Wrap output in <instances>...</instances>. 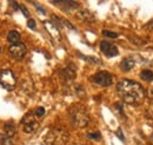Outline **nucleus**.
Instances as JSON below:
<instances>
[{
  "label": "nucleus",
  "mask_w": 153,
  "mask_h": 145,
  "mask_svg": "<svg viewBox=\"0 0 153 145\" xmlns=\"http://www.w3.org/2000/svg\"><path fill=\"white\" fill-rule=\"evenodd\" d=\"M73 145H81V144H73Z\"/></svg>",
  "instance_id": "28"
},
{
  "label": "nucleus",
  "mask_w": 153,
  "mask_h": 145,
  "mask_svg": "<svg viewBox=\"0 0 153 145\" xmlns=\"http://www.w3.org/2000/svg\"><path fill=\"white\" fill-rule=\"evenodd\" d=\"M38 119L39 118L34 114V112L27 113L21 120V126H22L24 132H26V133L36 132L39 129V126H40V122Z\"/></svg>",
  "instance_id": "4"
},
{
  "label": "nucleus",
  "mask_w": 153,
  "mask_h": 145,
  "mask_svg": "<svg viewBox=\"0 0 153 145\" xmlns=\"http://www.w3.org/2000/svg\"><path fill=\"white\" fill-rule=\"evenodd\" d=\"M92 81L98 85V86H101V87H107V86H111L112 83H113V78L112 75L106 71H100V72L96 73L93 77H92Z\"/></svg>",
  "instance_id": "6"
},
{
  "label": "nucleus",
  "mask_w": 153,
  "mask_h": 145,
  "mask_svg": "<svg viewBox=\"0 0 153 145\" xmlns=\"http://www.w3.org/2000/svg\"><path fill=\"white\" fill-rule=\"evenodd\" d=\"M152 96H153V90H152Z\"/></svg>",
  "instance_id": "29"
},
{
  "label": "nucleus",
  "mask_w": 153,
  "mask_h": 145,
  "mask_svg": "<svg viewBox=\"0 0 153 145\" xmlns=\"http://www.w3.org/2000/svg\"><path fill=\"white\" fill-rule=\"evenodd\" d=\"M36 5H37V4H36ZM37 8H38V10L40 11V12H41V13H44V14H45V10H42L40 6H38V5H37Z\"/></svg>",
  "instance_id": "27"
},
{
  "label": "nucleus",
  "mask_w": 153,
  "mask_h": 145,
  "mask_svg": "<svg viewBox=\"0 0 153 145\" xmlns=\"http://www.w3.org/2000/svg\"><path fill=\"white\" fill-rule=\"evenodd\" d=\"M52 4L65 6L64 10H66V11H71V10H74V8L79 7V4L76 1H52Z\"/></svg>",
  "instance_id": "11"
},
{
  "label": "nucleus",
  "mask_w": 153,
  "mask_h": 145,
  "mask_svg": "<svg viewBox=\"0 0 153 145\" xmlns=\"http://www.w3.org/2000/svg\"><path fill=\"white\" fill-rule=\"evenodd\" d=\"M0 85L6 90H13L17 86V78L11 70L0 71Z\"/></svg>",
  "instance_id": "5"
},
{
  "label": "nucleus",
  "mask_w": 153,
  "mask_h": 145,
  "mask_svg": "<svg viewBox=\"0 0 153 145\" xmlns=\"http://www.w3.org/2000/svg\"><path fill=\"white\" fill-rule=\"evenodd\" d=\"M117 92L120 99L130 105H140L146 98L145 89L137 81L123 79L117 85Z\"/></svg>",
  "instance_id": "1"
},
{
  "label": "nucleus",
  "mask_w": 153,
  "mask_h": 145,
  "mask_svg": "<svg viewBox=\"0 0 153 145\" xmlns=\"http://www.w3.org/2000/svg\"><path fill=\"white\" fill-rule=\"evenodd\" d=\"M19 7H20V10H21V12L24 13V16H25V17H30V13H28V11H27V8H26L25 6L20 5Z\"/></svg>",
  "instance_id": "24"
},
{
  "label": "nucleus",
  "mask_w": 153,
  "mask_h": 145,
  "mask_svg": "<svg viewBox=\"0 0 153 145\" xmlns=\"http://www.w3.org/2000/svg\"><path fill=\"white\" fill-rule=\"evenodd\" d=\"M68 116H70V120H71L73 126L82 129V127H86L90 124L88 112H87L85 106H82L80 104L72 105L68 109Z\"/></svg>",
  "instance_id": "2"
},
{
  "label": "nucleus",
  "mask_w": 153,
  "mask_h": 145,
  "mask_svg": "<svg viewBox=\"0 0 153 145\" xmlns=\"http://www.w3.org/2000/svg\"><path fill=\"white\" fill-rule=\"evenodd\" d=\"M140 78L143 80H146V81H152L153 80V72L151 70H144L140 73Z\"/></svg>",
  "instance_id": "16"
},
{
  "label": "nucleus",
  "mask_w": 153,
  "mask_h": 145,
  "mask_svg": "<svg viewBox=\"0 0 153 145\" xmlns=\"http://www.w3.org/2000/svg\"><path fill=\"white\" fill-rule=\"evenodd\" d=\"M145 116L149 118V119H152L153 120V103H151L146 110H145Z\"/></svg>",
  "instance_id": "18"
},
{
  "label": "nucleus",
  "mask_w": 153,
  "mask_h": 145,
  "mask_svg": "<svg viewBox=\"0 0 153 145\" xmlns=\"http://www.w3.org/2000/svg\"><path fill=\"white\" fill-rule=\"evenodd\" d=\"M85 60H87V61H91V63H96V64H99V59H97V58H93V57H84V55H81Z\"/></svg>",
  "instance_id": "22"
},
{
  "label": "nucleus",
  "mask_w": 153,
  "mask_h": 145,
  "mask_svg": "<svg viewBox=\"0 0 153 145\" xmlns=\"http://www.w3.org/2000/svg\"><path fill=\"white\" fill-rule=\"evenodd\" d=\"M76 17H78V19H80L81 21L87 22V24H93V22L97 21L96 16L92 12H90L88 10H80L76 13Z\"/></svg>",
  "instance_id": "9"
},
{
  "label": "nucleus",
  "mask_w": 153,
  "mask_h": 145,
  "mask_svg": "<svg viewBox=\"0 0 153 145\" xmlns=\"http://www.w3.org/2000/svg\"><path fill=\"white\" fill-rule=\"evenodd\" d=\"M128 40H131L134 45H137V46H144V45H146V40L145 39L139 38V37L137 36H128Z\"/></svg>",
  "instance_id": "15"
},
{
  "label": "nucleus",
  "mask_w": 153,
  "mask_h": 145,
  "mask_svg": "<svg viewBox=\"0 0 153 145\" xmlns=\"http://www.w3.org/2000/svg\"><path fill=\"white\" fill-rule=\"evenodd\" d=\"M5 136H7V137H10V138H12L14 135H16V132H17V127L14 125V123L13 122H7L6 124H5Z\"/></svg>",
  "instance_id": "13"
},
{
  "label": "nucleus",
  "mask_w": 153,
  "mask_h": 145,
  "mask_svg": "<svg viewBox=\"0 0 153 145\" xmlns=\"http://www.w3.org/2000/svg\"><path fill=\"white\" fill-rule=\"evenodd\" d=\"M87 136H88V138H91V139H94V141H99V139H100V133H99V132L88 133Z\"/></svg>",
  "instance_id": "20"
},
{
  "label": "nucleus",
  "mask_w": 153,
  "mask_h": 145,
  "mask_svg": "<svg viewBox=\"0 0 153 145\" xmlns=\"http://www.w3.org/2000/svg\"><path fill=\"white\" fill-rule=\"evenodd\" d=\"M100 50L104 55L108 58H113L119 55V51H118V47L115 46L114 44H111L108 41H101L100 43Z\"/></svg>",
  "instance_id": "8"
},
{
  "label": "nucleus",
  "mask_w": 153,
  "mask_h": 145,
  "mask_svg": "<svg viewBox=\"0 0 153 145\" xmlns=\"http://www.w3.org/2000/svg\"><path fill=\"white\" fill-rule=\"evenodd\" d=\"M60 75H61V78H62L64 81L72 83L74 80V78H76V70L72 66H67V67H65V69L61 70Z\"/></svg>",
  "instance_id": "10"
},
{
  "label": "nucleus",
  "mask_w": 153,
  "mask_h": 145,
  "mask_svg": "<svg viewBox=\"0 0 153 145\" xmlns=\"http://www.w3.org/2000/svg\"><path fill=\"white\" fill-rule=\"evenodd\" d=\"M102 34H104V36H106V37H108V38H113V39L118 37V34H117V33H114V32H111V31H106V30L102 32Z\"/></svg>",
  "instance_id": "21"
},
{
  "label": "nucleus",
  "mask_w": 153,
  "mask_h": 145,
  "mask_svg": "<svg viewBox=\"0 0 153 145\" xmlns=\"http://www.w3.org/2000/svg\"><path fill=\"white\" fill-rule=\"evenodd\" d=\"M117 136H118V137H119L121 141H124V136H123V132H121V130H120V129L117 131Z\"/></svg>",
  "instance_id": "25"
},
{
  "label": "nucleus",
  "mask_w": 153,
  "mask_h": 145,
  "mask_svg": "<svg viewBox=\"0 0 153 145\" xmlns=\"http://www.w3.org/2000/svg\"><path fill=\"white\" fill-rule=\"evenodd\" d=\"M0 52H1V49H0Z\"/></svg>",
  "instance_id": "30"
},
{
  "label": "nucleus",
  "mask_w": 153,
  "mask_h": 145,
  "mask_svg": "<svg viewBox=\"0 0 153 145\" xmlns=\"http://www.w3.org/2000/svg\"><path fill=\"white\" fill-rule=\"evenodd\" d=\"M7 39H8L10 43H12V44H17V43H19V40H20V33L18 32V31H16V30L10 31L8 34H7Z\"/></svg>",
  "instance_id": "14"
},
{
  "label": "nucleus",
  "mask_w": 153,
  "mask_h": 145,
  "mask_svg": "<svg viewBox=\"0 0 153 145\" xmlns=\"http://www.w3.org/2000/svg\"><path fill=\"white\" fill-rule=\"evenodd\" d=\"M134 65H135V61L133 60V58H125V59H123L121 63H120V67H121V70H124V71H130V70H132L134 67Z\"/></svg>",
  "instance_id": "12"
},
{
  "label": "nucleus",
  "mask_w": 153,
  "mask_h": 145,
  "mask_svg": "<svg viewBox=\"0 0 153 145\" xmlns=\"http://www.w3.org/2000/svg\"><path fill=\"white\" fill-rule=\"evenodd\" d=\"M8 52H10V55H12V58H14L17 60H21L27 53V49H26L25 44L17 43V44H12L8 47Z\"/></svg>",
  "instance_id": "7"
},
{
  "label": "nucleus",
  "mask_w": 153,
  "mask_h": 145,
  "mask_svg": "<svg viewBox=\"0 0 153 145\" xmlns=\"http://www.w3.org/2000/svg\"><path fill=\"white\" fill-rule=\"evenodd\" d=\"M33 112H34V114H36L38 118H41V117L45 114V109H44V108H37Z\"/></svg>",
  "instance_id": "19"
},
{
  "label": "nucleus",
  "mask_w": 153,
  "mask_h": 145,
  "mask_svg": "<svg viewBox=\"0 0 153 145\" xmlns=\"http://www.w3.org/2000/svg\"><path fill=\"white\" fill-rule=\"evenodd\" d=\"M68 133L62 129H52L42 138V145H66Z\"/></svg>",
  "instance_id": "3"
},
{
  "label": "nucleus",
  "mask_w": 153,
  "mask_h": 145,
  "mask_svg": "<svg viewBox=\"0 0 153 145\" xmlns=\"http://www.w3.org/2000/svg\"><path fill=\"white\" fill-rule=\"evenodd\" d=\"M27 24H28V27H30V28H32V30L36 28V21H34L33 19H28Z\"/></svg>",
  "instance_id": "23"
},
{
  "label": "nucleus",
  "mask_w": 153,
  "mask_h": 145,
  "mask_svg": "<svg viewBox=\"0 0 153 145\" xmlns=\"http://www.w3.org/2000/svg\"><path fill=\"white\" fill-rule=\"evenodd\" d=\"M146 27H147L149 30H153V20H151V21H150V22L146 25Z\"/></svg>",
  "instance_id": "26"
},
{
  "label": "nucleus",
  "mask_w": 153,
  "mask_h": 145,
  "mask_svg": "<svg viewBox=\"0 0 153 145\" xmlns=\"http://www.w3.org/2000/svg\"><path fill=\"white\" fill-rule=\"evenodd\" d=\"M0 145H14L13 139L7 137V136H2L0 137Z\"/></svg>",
  "instance_id": "17"
}]
</instances>
